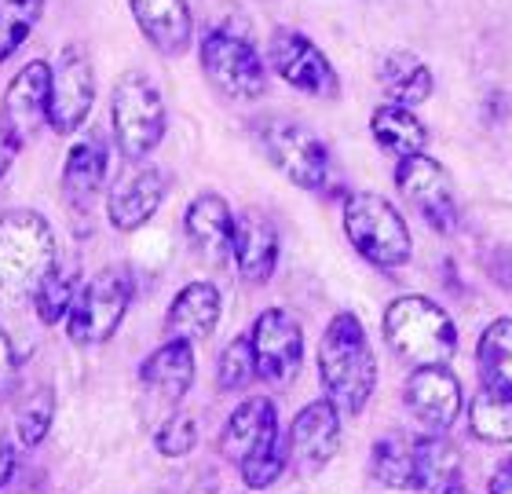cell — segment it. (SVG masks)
<instances>
[{
  "label": "cell",
  "instance_id": "f546056e",
  "mask_svg": "<svg viewBox=\"0 0 512 494\" xmlns=\"http://www.w3.org/2000/svg\"><path fill=\"white\" fill-rule=\"evenodd\" d=\"M77 293H81V286H77V271L55 268L52 275L37 286V293L30 297L33 312H37V319H41L44 326L66 323V315H70V308H74Z\"/></svg>",
  "mask_w": 512,
  "mask_h": 494
},
{
  "label": "cell",
  "instance_id": "2e32d148",
  "mask_svg": "<svg viewBox=\"0 0 512 494\" xmlns=\"http://www.w3.org/2000/svg\"><path fill=\"white\" fill-rule=\"evenodd\" d=\"M406 407L428 432H447L461 414V381L443 363L417 366L406 377Z\"/></svg>",
  "mask_w": 512,
  "mask_h": 494
},
{
  "label": "cell",
  "instance_id": "603a6c76",
  "mask_svg": "<svg viewBox=\"0 0 512 494\" xmlns=\"http://www.w3.org/2000/svg\"><path fill=\"white\" fill-rule=\"evenodd\" d=\"M107 169H110V154L103 147V140H96V136L77 140L74 151L66 154L63 162V198L74 209H88L99 198V191H103Z\"/></svg>",
  "mask_w": 512,
  "mask_h": 494
},
{
  "label": "cell",
  "instance_id": "1f68e13d",
  "mask_svg": "<svg viewBox=\"0 0 512 494\" xmlns=\"http://www.w3.org/2000/svg\"><path fill=\"white\" fill-rule=\"evenodd\" d=\"M52 414H55L52 388H37V392L15 410V421H11V436H15V443L26 447V451L37 447V443L48 436V429H52Z\"/></svg>",
  "mask_w": 512,
  "mask_h": 494
},
{
  "label": "cell",
  "instance_id": "5b68a950",
  "mask_svg": "<svg viewBox=\"0 0 512 494\" xmlns=\"http://www.w3.org/2000/svg\"><path fill=\"white\" fill-rule=\"evenodd\" d=\"M344 235L352 242V249L366 264H374L381 271L403 268L414 242H410V227L399 216L388 198L374 191H355L344 202Z\"/></svg>",
  "mask_w": 512,
  "mask_h": 494
},
{
  "label": "cell",
  "instance_id": "d6986e66",
  "mask_svg": "<svg viewBox=\"0 0 512 494\" xmlns=\"http://www.w3.org/2000/svg\"><path fill=\"white\" fill-rule=\"evenodd\" d=\"M139 381H143V388H147V396L154 399V403L176 407L194 385V344L169 337L161 348H154V352L143 359Z\"/></svg>",
  "mask_w": 512,
  "mask_h": 494
},
{
  "label": "cell",
  "instance_id": "44dd1931",
  "mask_svg": "<svg viewBox=\"0 0 512 494\" xmlns=\"http://www.w3.org/2000/svg\"><path fill=\"white\" fill-rule=\"evenodd\" d=\"M220 312H224V304H220V290L213 282H191L172 297L169 312H165V333L176 341L198 344L213 337Z\"/></svg>",
  "mask_w": 512,
  "mask_h": 494
},
{
  "label": "cell",
  "instance_id": "d590c367",
  "mask_svg": "<svg viewBox=\"0 0 512 494\" xmlns=\"http://www.w3.org/2000/svg\"><path fill=\"white\" fill-rule=\"evenodd\" d=\"M15 465H19V443H15V436L0 432V487L15 476Z\"/></svg>",
  "mask_w": 512,
  "mask_h": 494
},
{
  "label": "cell",
  "instance_id": "ac0fdd59",
  "mask_svg": "<svg viewBox=\"0 0 512 494\" xmlns=\"http://www.w3.org/2000/svg\"><path fill=\"white\" fill-rule=\"evenodd\" d=\"M132 19L147 44L161 55H183L194 41V15L187 0H128Z\"/></svg>",
  "mask_w": 512,
  "mask_h": 494
},
{
  "label": "cell",
  "instance_id": "836d02e7",
  "mask_svg": "<svg viewBox=\"0 0 512 494\" xmlns=\"http://www.w3.org/2000/svg\"><path fill=\"white\" fill-rule=\"evenodd\" d=\"M194 443H198V425H194V418H187V414H172V418L161 421L158 432H154V447H158L165 458L191 454Z\"/></svg>",
  "mask_w": 512,
  "mask_h": 494
},
{
  "label": "cell",
  "instance_id": "8992f818",
  "mask_svg": "<svg viewBox=\"0 0 512 494\" xmlns=\"http://www.w3.org/2000/svg\"><path fill=\"white\" fill-rule=\"evenodd\" d=\"M165 121H169V114H165V103H161L154 81L139 70L121 74L114 85V99H110V125H114L118 151L128 162L147 158L165 140Z\"/></svg>",
  "mask_w": 512,
  "mask_h": 494
},
{
  "label": "cell",
  "instance_id": "f1b7e54d",
  "mask_svg": "<svg viewBox=\"0 0 512 494\" xmlns=\"http://www.w3.org/2000/svg\"><path fill=\"white\" fill-rule=\"evenodd\" d=\"M472 436L483 443H512V396L509 392H487L472 399L469 407Z\"/></svg>",
  "mask_w": 512,
  "mask_h": 494
},
{
  "label": "cell",
  "instance_id": "7402d4cb",
  "mask_svg": "<svg viewBox=\"0 0 512 494\" xmlns=\"http://www.w3.org/2000/svg\"><path fill=\"white\" fill-rule=\"evenodd\" d=\"M231 257L238 264V275L253 286L267 282L275 275L278 264V231L275 224L260 213L235 216V242H231Z\"/></svg>",
  "mask_w": 512,
  "mask_h": 494
},
{
  "label": "cell",
  "instance_id": "ba28073f",
  "mask_svg": "<svg viewBox=\"0 0 512 494\" xmlns=\"http://www.w3.org/2000/svg\"><path fill=\"white\" fill-rule=\"evenodd\" d=\"M260 151L289 183H297L304 191H322L333 176L326 143L293 118H271L267 125H260Z\"/></svg>",
  "mask_w": 512,
  "mask_h": 494
},
{
  "label": "cell",
  "instance_id": "9a60e30c",
  "mask_svg": "<svg viewBox=\"0 0 512 494\" xmlns=\"http://www.w3.org/2000/svg\"><path fill=\"white\" fill-rule=\"evenodd\" d=\"M289 462L300 473H319L326 469L337 447H341V410L330 399H315L300 410L289 425Z\"/></svg>",
  "mask_w": 512,
  "mask_h": 494
},
{
  "label": "cell",
  "instance_id": "30bf717a",
  "mask_svg": "<svg viewBox=\"0 0 512 494\" xmlns=\"http://www.w3.org/2000/svg\"><path fill=\"white\" fill-rule=\"evenodd\" d=\"M267 63L286 85H293L297 92H308L315 99H333L341 92V77L330 66V59L322 55V48L315 41H308L304 33L282 30L271 33L267 41Z\"/></svg>",
  "mask_w": 512,
  "mask_h": 494
},
{
  "label": "cell",
  "instance_id": "83f0119b",
  "mask_svg": "<svg viewBox=\"0 0 512 494\" xmlns=\"http://www.w3.org/2000/svg\"><path fill=\"white\" fill-rule=\"evenodd\" d=\"M370 473L377 484L392 487V491H421L414 443L406 440H377L374 454H370Z\"/></svg>",
  "mask_w": 512,
  "mask_h": 494
},
{
  "label": "cell",
  "instance_id": "8d00e7d4",
  "mask_svg": "<svg viewBox=\"0 0 512 494\" xmlns=\"http://www.w3.org/2000/svg\"><path fill=\"white\" fill-rule=\"evenodd\" d=\"M491 494H512V458H505L502 465H498V473L491 476V487H487Z\"/></svg>",
  "mask_w": 512,
  "mask_h": 494
},
{
  "label": "cell",
  "instance_id": "7c38bea8",
  "mask_svg": "<svg viewBox=\"0 0 512 494\" xmlns=\"http://www.w3.org/2000/svg\"><path fill=\"white\" fill-rule=\"evenodd\" d=\"M256 355V377H264L267 385L286 388L293 385V377L304 366V333H300L297 319L282 308H267L249 330Z\"/></svg>",
  "mask_w": 512,
  "mask_h": 494
},
{
  "label": "cell",
  "instance_id": "ffe728a7",
  "mask_svg": "<svg viewBox=\"0 0 512 494\" xmlns=\"http://www.w3.org/2000/svg\"><path fill=\"white\" fill-rule=\"evenodd\" d=\"M183 227H187L191 246L198 249L209 264H224V260L231 257V242H235V213H231V205H227L220 194H213V191L198 194V198L187 205Z\"/></svg>",
  "mask_w": 512,
  "mask_h": 494
},
{
  "label": "cell",
  "instance_id": "4dcf8cb0",
  "mask_svg": "<svg viewBox=\"0 0 512 494\" xmlns=\"http://www.w3.org/2000/svg\"><path fill=\"white\" fill-rule=\"evenodd\" d=\"M44 15V0H0V63L19 52Z\"/></svg>",
  "mask_w": 512,
  "mask_h": 494
},
{
  "label": "cell",
  "instance_id": "cb8c5ba5",
  "mask_svg": "<svg viewBox=\"0 0 512 494\" xmlns=\"http://www.w3.org/2000/svg\"><path fill=\"white\" fill-rule=\"evenodd\" d=\"M370 132H374L377 147L395 158H414V154H425L428 147V129L421 125V118L399 103H381L370 118Z\"/></svg>",
  "mask_w": 512,
  "mask_h": 494
},
{
  "label": "cell",
  "instance_id": "6da1fadb",
  "mask_svg": "<svg viewBox=\"0 0 512 494\" xmlns=\"http://www.w3.org/2000/svg\"><path fill=\"white\" fill-rule=\"evenodd\" d=\"M319 377L341 414H359L377 388V359L359 315H333L319 341Z\"/></svg>",
  "mask_w": 512,
  "mask_h": 494
},
{
  "label": "cell",
  "instance_id": "e575fe53",
  "mask_svg": "<svg viewBox=\"0 0 512 494\" xmlns=\"http://www.w3.org/2000/svg\"><path fill=\"white\" fill-rule=\"evenodd\" d=\"M15 344H11V337L4 333V326H0V399H4V392L11 388V381H15Z\"/></svg>",
  "mask_w": 512,
  "mask_h": 494
},
{
  "label": "cell",
  "instance_id": "484cf974",
  "mask_svg": "<svg viewBox=\"0 0 512 494\" xmlns=\"http://www.w3.org/2000/svg\"><path fill=\"white\" fill-rule=\"evenodd\" d=\"M476 370L487 392L512 396V319H494L476 344Z\"/></svg>",
  "mask_w": 512,
  "mask_h": 494
},
{
  "label": "cell",
  "instance_id": "d4e9b609",
  "mask_svg": "<svg viewBox=\"0 0 512 494\" xmlns=\"http://www.w3.org/2000/svg\"><path fill=\"white\" fill-rule=\"evenodd\" d=\"M377 81H381L388 103H399V107H417V103H425V99L432 96V85H436V81H432V70H428L414 52L384 55Z\"/></svg>",
  "mask_w": 512,
  "mask_h": 494
},
{
  "label": "cell",
  "instance_id": "d6a6232c",
  "mask_svg": "<svg viewBox=\"0 0 512 494\" xmlns=\"http://www.w3.org/2000/svg\"><path fill=\"white\" fill-rule=\"evenodd\" d=\"M253 377H256V355H253V341H249V333H246V337H235V341L224 348L220 363H216V385L224 388V392H238V388H246Z\"/></svg>",
  "mask_w": 512,
  "mask_h": 494
},
{
  "label": "cell",
  "instance_id": "9c48e42d",
  "mask_svg": "<svg viewBox=\"0 0 512 494\" xmlns=\"http://www.w3.org/2000/svg\"><path fill=\"white\" fill-rule=\"evenodd\" d=\"M202 70L224 99H260L267 92V70L253 41L224 26H213L202 37Z\"/></svg>",
  "mask_w": 512,
  "mask_h": 494
},
{
  "label": "cell",
  "instance_id": "52a82bcc",
  "mask_svg": "<svg viewBox=\"0 0 512 494\" xmlns=\"http://www.w3.org/2000/svg\"><path fill=\"white\" fill-rule=\"evenodd\" d=\"M136 297V279L132 271L114 264V268L99 271L96 279H88L77 293L74 308L66 315V337L81 348L92 344H107L118 326L125 323L128 308Z\"/></svg>",
  "mask_w": 512,
  "mask_h": 494
},
{
  "label": "cell",
  "instance_id": "e0dca14e",
  "mask_svg": "<svg viewBox=\"0 0 512 494\" xmlns=\"http://www.w3.org/2000/svg\"><path fill=\"white\" fill-rule=\"evenodd\" d=\"M169 198V176L158 165H139L128 169L107 198V216L118 231H136L158 213L161 202Z\"/></svg>",
  "mask_w": 512,
  "mask_h": 494
},
{
  "label": "cell",
  "instance_id": "3957f363",
  "mask_svg": "<svg viewBox=\"0 0 512 494\" xmlns=\"http://www.w3.org/2000/svg\"><path fill=\"white\" fill-rule=\"evenodd\" d=\"M55 231L33 209L0 216V301H30L37 286L55 271Z\"/></svg>",
  "mask_w": 512,
  "mask_h": 494
},
{
  "label": "cell",
  "instance_id": "5bb4252c",
  "mask_svg": "<svg viewBox=\"0 0 512 494\" xmlns=\"http://www.w3.org/2000/svg\"><path fill=\"white\" fill-rule=\"evenodd\" d=\"M48 110H52V63L30 59L8 81V92H4V103H0V121L22 147V143L37 140L44 132Z\"/></svg>",
  "mask_w": 512,
  "mask_h": 494
},
{
  "label": "cell",
  "instance_id": "74e56055",
  "mask_svg": "<svg viewBox=\"0 0 512 494\" xmlns=\"http://www.w3.org/2000/svg\"><path fill=\"white\" fill-rule=\"evenodd\" d=\"M447 494H469V491H465V487H461V484H454V487H450Z\"/></svg>",
  "mask_w": 512,
  "mask_h": 494
},
{
  "label": "cell",
  "instance_id": "8fae6325",
  "mask_svg": "<svg viewBox=\"0 0 512 494\" xmlns=\"http://www.w3.org/2000/svg\"><path fill=\"white\" fill-rule=\"evenodd\" d=\"M96 103V70L85 44H63L59 59L52 63V110L48 125L59 136H70L85 125Z\"/></svg>",
  "mask_w": 512,
  "mask_h": 494
},
{
  "label": "cell",
  "instance_id": "4fadbf2b",
  "mask_svg": "<svg viewBox=\"0 0 512 494\" xmlns=\"http://www.w3.org/2000/svg\"><path fill=\"white\" fill-rule=\"evenodd\" d=\"M395 187L436 231H450V227L458 224L454 183H450V172L436 158H428V154L399 158V165H395Z\"/></svg>",
  "mask_w": 512,
  "mask_h": 494
},
{
  "label": "cell",
  "instance_id": "7a4b0ae2",
  "mask_svg": "<svg viewBox=\"0 0 512 494\" xmlns=\"http://www.w3.org/2000/svg\"><path fill=\"white\" fill-rule=\"evenodd\" d=\"M220 451H224L227 462L238 465L246 487L264 491V487L275 484L289 465V447L282 443V432H278L275 403L267 396H249L227 418Z\"/></svg>",
  "mask_w": 512,
  "mask_h": 494
},
{
  "label": "cell",
  "instance_id": "277c9868",
  "mask_svg": "<svg viewBox=\"0 0 512 494\" xmlns=\"http://www.w3.org/2000/svg\"><path fill=\"white\" fill-rule=\"evenodd\" d=\"M384 341L399 359L414 366L447 363L458 352V330L450 315L428 297L406 293L384 308Z\"/></svg>",
  "mask_w": 512,
  "mask_h": 494
},
{
  "label": "cell",
  "instance_id": "4316f807",
  "mask_svg": "<svg viewBox=\"0 0 512 494\" xmlns=\"http://www.w3.org/2000/svg\"><path fill=\"white\" fill-rule=\"evenodd\" d=\"M414 458H417V480H421V491L432 494H447L450 487L458 484V469H461V454L454 451V443L443 440V436H421L414 440Z\"/></svg>",
  "mask_w": 512,
  "mask_h": 494
}]
</instances>
